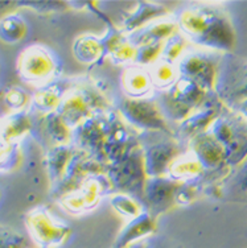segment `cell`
I'll list each match as a JSON object with an SVG mask.
<instances>
[{
	"mask_svg": "<svg viewBox=\"0 0 247 248\" xmlns=\"http://www.w3.org/2000/svg\"><path fill=\"white\" fill-rule=\"evenodd\" d=\"M57 62L53 54L41 45L24 49L17 60V73L24 82L34 86H47L56 76Z\"/></svg>",
	"mask_w": 247,
	"mask_h": 248,
	"instance_id": "6da1fadb",
	"label": "cell"
},
{
	"mask_svg": "<svg viewBox=\"0 0 247 248\" xmlns=\"http://www.w3.org/2000/svg\"><path fill=\"white\" fill-rule=\"evenodd\" d=\"M25 222L34 243L41 248L57 247L66 238V227L54 219L45 209H33L28 213Z\"/></svg>",
	"mask_w": 247,
	"mask_h": 248,
	"instance_id": "7a4b0ae2",
	"label": "cell"
},
{
	"mask_svg": "<svg viewBox=\"0 0 247 248\" xmlns=\"http://www.w3.org/2000/svg\"><path fill=\"white\" fill-rule=\"evenodd\" d=\"M31 119L25 112H14L0 122V135L11 143H17L31 129Z\"/></svg>",
	"mask_w": 247,
	"mask_h": 248,
	"instance_id": "3957f363",
	"label": "cell"
},
{
	"mask_svg": "<svg viewBox=\"0 0 247 248\" xmlns=\"http://www.w3.org/2000/svg\"><path fill=\"white\" fill-rule=\"evenodd\" d=\"M28 32L24 19L17 14H8L0 19V40L5 44L20 43Z\"/></svg>",
	"mask_w": 247,
	"mask_h": 248,
	"instance_id": "277c9868",
	"label": "cell"
},
{
	"mask_svg": "<svg viewBox=\"0 0 247 248\" xmlns=\"http://www.w3.org/2000/svg\"><path fill=\"white\" fill-rule=\"evenodd\" d=\"M61 103V91L56 86H45L33 96L32 105L37 111L44 114H52Z\"/></svg>",
	"mask_w": 247,
	"mask_h": 248,
	"instance_id": "5b68a950",
	"label": "cell"
},
{
	"mask_svg": "<svg viewBox=\"0 0 247 248\" xmlns=\"http://www.w3.org/2000/svg\"><path fill=\"white\" fill-rule=\"evenodd\" d=\"M20 161L17 143H11L0 135V172L14 169Z\"/></svg>",
	"mask_w": 247,
	"mask_h": 248,
	"instance_id": "8992f818",
	"label": "cell"
},
{
	"mask_svg": "<svg viewBox=\"0 0 247 248\" xmlns=\"http://www.w3.org/2000/svg\"><path fill=\"white\" fill-rule=\"evenodd\" d=\"M65 161H66V149L64 148V145H58L49 151L47 156V168L53 180L62 173Z\"/></svg>",
	"mask_w": 247,
	"mask_h": 248,
	"instance_id": "52a82bcc",
	"label": "cell"
},
{
	"mask_svg": "<svg viewBox=\"0 0 247 248\" xmlns=\"http://www.w3.org/2000/svg\"><path fill=\"white\" fill-rule=\"evenodd\" d=\"M3 100L14 112H23L24 108L28 106L29 98L21 87H11L4 93Z\"/></svg>",
	"mask_w": 247,
	"mask_h": 248,
	"instance_id": "ba28073f",
	"label": "cell"
},
{
	"mask_svg": "<svg viewBox=\"0 0 247 248\" xmlns=\"http://www.w3.org/2000/svg\"><path fill=\"white\" fill-rule=\"evenodd\" d=\"M149 83H151L149 78L143 72H131L126 79V85L132 94L133 93L140 94L143 91H146L149 86Z\"/></svg>",
	"mask_w": 247,
	"mask_h": 248,
	"instance_id": "9c48e42d",
	"label": "cell"
},
{
	"mask_svg": "<svg viewBox=\"0 0 247 248\" xmlns=\"http://www.w3.org/2000/svg\"><path fill=\"white\" fill-rule=\"evenodd\" d=\"M24 239L19 234L1 231L0 232V248H23Z\"/></svg>",
	"mask_w": 247,
	"mask_h": 248,
	"instance_id": "30bf717a",
	"label": "cell"
},
{
	"mask_svg": "<svg viewBox=\"0 0 247 248\" xmlns=\"http://www.w3.org/2000/svg\"><path fill=\"white\" fill-rule=\"evenodd\" d=\"M156 74H153V82L156 79L157 82L160 83H164V82H168L169 79H172L173 77V70L169 66V62H164V63H159L157 65Z\"/></svg>",
	"mask_w": 247,
	"mask_h": 248,
	"instance_id": "8fae6325",
	"label": "cell"
},
{
	"mask_svg": "<svg viewBox=\"0 0 247 248\" xmlns=\"http://www.w3.org/2000/svg\"><path fill=\"white\" fill-rule=\"evenodd\" d=\"M1 120H3V118H0V122H1Z\"/></svg>",
	"mask_w": 247,
	"mask_h": 248,
	"instance_id": "7c38bea8",
	"label": "cell"
}]
</instances>
